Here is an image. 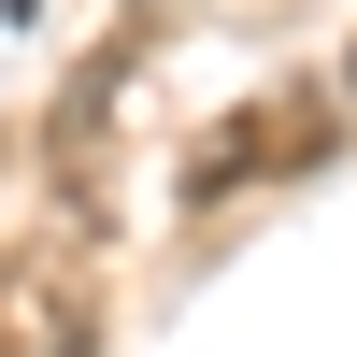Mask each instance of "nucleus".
Returning a JSON list of instances; mask_svg holds the SVG:
<instances>
[{"label":"nucleus","instance_id":"obj_2","mask_svg":"<svg viewBox=\"0 0 357 357\" xmlns=\"http://www.w3.org/2000/svg\"><path fill=\"white\" fill-rule=\"evenodd\" d=\"M257 143H314V114H243V129H215V143H200V186H243Z\"/></svg>","mask_w":357,"mask_h":357},{"label":"nucleus","instance_id":"obj_4","mask_svg":"<svg viewBox=\"0 0 357 357\" xmlns=\"http://www.w3.org/2000/svg\"><path fill=\"white\" fill-rule=\"evenodd\" d=\"M0 15H29V0H0Z\"/></svg>","mask_w":357,"mask_h":357},{"label":"nucleus","instance_id":"obj_1","mask_svg":"<svg viewBox=\"0 0 357 357\" xmlns=\"http://www.w3.org/2000/svg\"><path fill=\"white\" fill-rule=\"evenodd\" d=\"M0 357H86V286L0 257Z\"/></svg>","mask_w":357,"mask_h":357},{"label":"nucleus","instance_id":"obj_3","mask_svg":"<svg viewBox=\"0 0 357 357\" xmlns=\"http://www.w3.org/2000/svg\"><path fill=\"white\" fill-rule=\"evenodd\" d=\"M343 100H357V57H343Z\"/></svg>","mask_w":357,"mask_h":357}]
</instances>
